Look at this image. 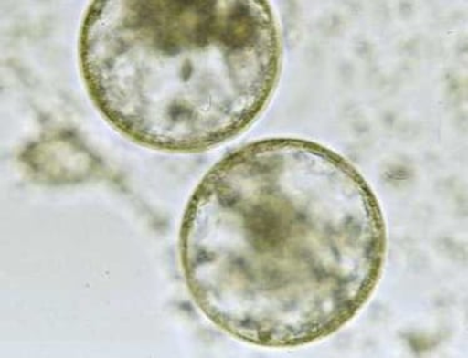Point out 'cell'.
I'll use <instances>...</instances> for the list:
<instances>
[{"label":"cell","instance_id":"2","mask_svg":"<svg viewBox=\"0 0 468 358\" xmlns=\"http://www.w3.org/2000/svg\"><path fill=\"white\" fill-rule=\"evenodd\" d=\"M268 3H93L80 40L81 74L99 111L126 136L200 152L249 128L282 68Z\"/></svg>","mask_w":468,"mask_h":358},{"label":"cell","instance_id":"1","mask_svg":"<svg viewBox=\"0 0 468 358\" xmlns=\"http://www.w3.org/2000/svg\"><path fill=\"white\" fill-rule=\"evenodd\" d=\"M386 227L346 159L302 139H266L218 163L180 234L187 288L245 342L297 347L333 335L371 298Z\"/></svg>","mask_w":468,"mask_h":358}]
</instances>
